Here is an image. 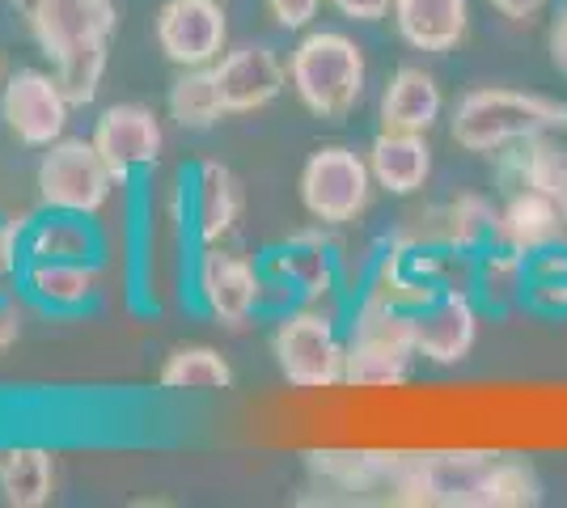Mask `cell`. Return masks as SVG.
Listing matches in <instances>:
<instances>
[{
  "instance_id": "83f0119b",
  "label": "cell",
  "mask_w": 567,
  "mask_h": 508,
  "mask_svg": "<svg viewBox=\"0 0 567 508\" xmlns=\"http://www.w3.org/2000/svg\"><path fill=\"white\" fill-rule=\"evenodd\" d=\"M169 120L183 132H208L229 115L225 97H220V81H216V64L208 69H178L174 85H169Z\"/></svg>"
},
{
  "instance_id": "ac0fdd59",
  "label": "cell",
  "mask_w": 567,
  "mask_h": 508,
  "mask_svg": "<svg viewBox=\"0 0 567 508\" xmlns=\"http://www.w3.org/2000/svg\"><path fill=\"white\" fill-rule=\"evenodd\" d=\"M567 242V220L559 204L543 191H508L496 212V229H492V246L517 250L525 259L543 255L550 246Z\"/></svg>"
},
{
  "instance_id": "7a4b0ae2",
  "label": "cell",
  "mask_w": 567,
  "mask_h": 508,
  "mask_svg": "<svg viewBox=\"0 0 567 508\" xmlns=\"http://www.w3.org/2000/svg\"><path fill=\"white\" fill-rule=\"evenodd\" d=\"M499 449H394L385 505L394 508H492Z\"/></svg>"
},
{
  "instance_id": "9a60e30c",
  "label": "cell",
  "mask_w": 567,
  "mask_h": 508,
  "mask_svg": "<svg viewBox=\"0 0 567 508\" xmlns=\"http://www.w3.org/2000/svg\"><path fill=\"white\" fill-rule=\"evenodd\" d=\"M478 318L483 305L474 301V292L450 289L432 297L427 305L415 310V352L427 364H462L471 361L474 343H478Z\"/></svg>"
},
{
  "instance_id": "277c9868",
  "label": "cell",
  "mask_w": 567,
  "mask_h": 508,
  "mask_svg": "<svg viewBox=\"0 0 567 508\" xmlns=\"http://www.w3.org/2000/svg\"><path fill=\"white\" fill-rule=\"evenodd\" d=\"M288 85L313 120H348L369 85L364 48L343 30H306L288 55Z\"/></svg>"
},
{
  "instance_id": "8fae6325",
  "label": "cell",
  "mask_w": 567,
  "mask_h": 508,
  "mask_svg": "<svg viewBox=\"0 0 567 508\" xmlns=\"http://www.w3.org/2000/svg\"><path fill=\"white\" fill-rule=\"evenodd\" d=\"M0 120L13 141L25 148H51L72 120V97L64 94L60 76L43 69H18L0 90Z\"/></svg>"
},
{
  "instance_id": "4fadbf2b",
  "label": "cell",
  "mask_w": 567,
  "mask_h": 508,
  "mask_svg": "<svg viewBox=\"0 0 567 508\" xmlns=\"http://www.w3.org/2000/svg\"><path fill=\"white\" fill-rule=\"evenodd\" d=\"M153 34L174 69H208L229 43V22L220 0H166L157 9Z\"/></svg>"
},
{
  "instance_id": "d590c367",
  "label": "cell",
  "mask_w": 567,
  "mask_h": 508,
  "mask_svg": "<svg viewBox=\"0 0 567 508\" xmlns=\"http://www.w3.org/2000/svg\"><path fill=\"white\" fill-rule=\"evenodd\" d=\"M9 280H18V271H13L9 255H4V242H0V297H4V284H9Z\"/></svg>"
},
{
  "instance_id": "ffe728a7",
  "label": "cell",
  "mask_w": 567,
  "mask_h": 508,
  "mask_svg": "<svg viewBox=\"0 0 567 508\" xmlns=\"http://www.w3.org/2000/svg\"><path fill=\"white\" fill-rule=\"evenodd\" d=\"M190 234L199 246L225 242L246 212L241 178L220 162H199L190 169Z\"/></svg>"
},
{
  "instance_id": "5b68a950",
  "label": "cell",
  "mask_w": 567,
  "mask_h": 508,
  "mask_svg": "<svg viewBox=\"0 0 567 508\" xmlns=\"http://www.w3.org/2000/svg\"><path fill=\"white\" fill-rule=\"evenodd\" d=\"M415 352V314L364 292L348 322V382L355 390H390L411 377Z\"/></svg>"
},
{
  "instance_id": "2e32d148",
  "label": "cell",
  "mask_w": 567,
  "mask_h": 508,
  "mask_svg": "<svg viewBox=\"0 0 567 508\" xmlns=\"http://www.w3.org/2000/svg\"><path fill=\"white\" fill-rule=\"evenodd\" d=\"M97 153L106 157V166L118 174V183L136 169L157 166L162 148H166V132H162V120L141 106V102H115L106 106L94 123V136Z\"/></svg>"
},
{
  "instance_id": "836d02e7",
  "label": "cell",
  "mask_w": 567,
  "mask_h": 508,
  "mask_svg": "<svg viewBox=\"0 0 567 508\" xmlns=\"http://www.w3.org/2000/svg\"><path fill=\"white\" fill-rule=\"evenodd\" d=\"M487 4L496 9L504 22H517V25L534 22V18L546 9V0H487Z\"/></svg>"
},
{
  "instance_id": "ba28073f",
  "label": "cell",
  "mask_w": 567,
  "mask_h": 508,
  "mask_svg": "<svg viewBox=\"0 0 567 508\" xmlns=\"http://www.w3.org/2000/svg\"><path fill=\"white\" fill-rule=\"evenodd\" d=\"M373 191H378V183H373L369 157L348 145L313 148L306 157V166H301V178H297L301 208L322 229L360 220L373 204Z\"/></svg>"
},
{
  "instance_id": "f546056e",
  "label": "cell",
  "mask_w": 567,
  "mask_h": 508,
  "mask_svg": "<svg viewBox=\"0 0 567 508\" xmlns=\"http://www.w3.org/2000/svg\"><path fill=\"white\" fill-rule=\"evenodd\" d=\"M525 305H534L543 314H567V242L550 246V250L529 259Z\"/></svg>"
},
{
  "instance_id": "30bf717a",
  "label": "cell",
  "mask_w": 567,
  "mask_h": 508,
  "mask_svg": "<svg viewBox=\"0 0 567 508\" xmlns=\"http://www.w3.org/2000/svg\"><path fill=\"white\" fill-rule=\"evenodd\" d=\"M267 289L271 284L262 276V263L237 250H225L220 242L204 246L195 259V297L208 310V318H216L229 331H241L255 318V310L267 301Z\"/></svg>"
},
{
  "instance_id": "52a82bcc",
  "label": "cell",
  "mask_w": 567,
  "mask_h": 508,
  "mask_svg": "<svg viewBox=\"0 0 567 508\" xmlns=\"http://www.w3.org/2000/svg\"><path fill=\"white\" fill-rule=\"evenodd\" d=\"M271 356L292 390H334L348 382V331L327 305H297L271 331Z\"/></svg>"
},
{
  "instance_id": "44dd1931",
  "label": "cell",
  "mask_w": 567,
  "mask_h": 508,
  "mask_svg": "<svg viewBox=\"0 0 567 508\" xmlns=\"http://www.w3.org/2000/svg\"><path fill=\"white\" fill-rule=\"evenodd\" d=\"M394 30L411 51L445 55L471 34V0H394Z\"/></svg>"
},
{
  "instance_id": "4316f807",
  "label": "cell",
  "mask_w": 567,
  "mask_h": 508,
  "mask_svg": "<svg viewBox=\"0 0 567 508\" xmlns=\"http://www.w3.org/2000/svg\"><path fill=\"white\" fill-rule=\"evenodd\" d=\"M529 289V259L504 246H483L474 255V301L483 310H513L525 305Z\"/></svg>"
},
{
  "instance_id": "d6a6232c",
  "label": "cell",
  "mask_w": 567,
  "mask_h": 508,
  "mask_svg": "<svg viewBox=\"0 0 567 508\" xmlns=\"http://www.w3.org/2000/svg\"><path fill=\"white\" fill-rule=\"evenodd\" d=\"M546 48H550V64L567 76V0L559 4L555 22H550V34H546Z\"/></svg>"
},
{
  "instance_id": "e0dca14e",
  "label": "cell",
  "mask_w": 567,
  "mask_h": 508,
  "mask_svg": "<svg viewBox=\"0 0 567 508\" xmlns=\"http://www.w3.org/2000/svg\"><path fill=\"white\" fill-rule=\"evenodd\" d=\"M216 81H220V97H225L229 115H255L284 94L288 69L271 48L246 43L216 60Z\"/></svg>"
},
{
  "instance_id": "6da1fadb",
  "label": "cell",
  "mask_w": 567,
  "mask_h": 508,
  "mask_svg": "<svg viewBox=\"0 0 567 508\" xmlns=\"http://www.w3.org/2000/svg\"><path fill=\"white\" fill-rule=\"evenodd\" d=\"M34 48L51 60L72 106H90L111 64L118 9L111 0H13Z\"/></svg>"
},
{
  "instance_id": "603a6c76",
  "label": "cell",
  "mask_w": 567,
  "mask_h": 508,
  "mask_svg": "<svg viewBox=\"0 0 567 508\" xmlns=\"http://www.w3.org/2000/svg\"><path fill=\"white\" fill-rule=\"evenodd\" d=\"M559 136L564 132H543V136H529V141L496 153L499 187L504 191H525L529 187V191H543L555 199L567 183V145Z\"/></svg>"
},
{
  "instance_id": "7402d4cb",
  "label": "cell",
  "mask_w": 567,
  "mask_h": 508,
  "mask_svg": "<svg viewBox=\"0 0 567 508\" xmlns=\"http://www.w3.org/2000/svg\"><path fill=\"white\" fill-rule=\"evenodd\" d=\"M364 157H369L378 191L420 195L427 187V178H432V145H427V132H394V127H381Z\"/></svg>"
},
{
  "instance_id": "7c38bea8",
  "label": "cell",
  "mask_w": 567,
  "mask_h": 508,
  "mask_svg": "<svg viewBox=\"0 0 567 508\" xmlns=\"http://www.w3.org/2000/svg\"><path fill=\"white\" fill-rule=\"evenodd\" d=\"M262 276L297 305H327L339 289V255L322 229H301L262 255Z\"/></svg>"
},
{
  "instance_id": "5bb4252c",
  "label": "cell",
  "mask_w": 567,
  "mask_h": 508,
  "mask_svg": "<svg viewBox=\"0 0 567 508\" xmlns=\"http://www.w3.org/2000/svg\"><path fill=\"white\" fill-rule=\"evenodd\" d=\"M496 212L499 204H492L483 191H457L445 204H427L420 212H411L394 234L441 246V250H457V255H478L483 246H492Z\"/></svg>"
},
{
  "instance_id": "e575fe53",
  "label": "cell",
  "mask_w": 567,
  "mask_h": 508,
  "mask_svg": "<svg viewBox=\"0 0 567 508\" xmlns=\"http://www.w3.org/2000/svg\"><path fill=\"white\" fill-rule=\"evenodd\" d=\"M18 335H22V310H18V301L0 297V352H9Z\"/></svg>"
},
{
  "instance_id": "1f68e13d",
  "label": "cell",
  "mask_w": 567,
  "mask_h": 508,
  "mask_svg": "<svg viewBox=\"0 0 567 508\" xmlns=\"http://www.w3.org/2000/svg\"><path fill=\"white\" fill-rule=\"evenodd\" d=\"M339 18H348V22H385L390 13H394V0H327Z\"/></svg>"
},
{
  "instance_id": "484cf974",
  "label": "cell",
  "mask_w": 567,
  "mask_h": 508,
  "mask_svg": "<svg viewBox=\"0 0 567 508\" xmlns=\"http://www.w3.org/2000/svg\"><path fill=\"white\" fill-rule=\"evenodd\" d=\"M55 496V454L43 445H13L0 454V500L9 508H43Z\"/></svg>"
},
{
  "instance_id": "d6986e66",
  "label": "cell",
  "mask_w": 567,
  "mask_h": 508,
  "mask_svg": "<svg viewBox=\"0 0 567 508\" xmlns=\"http://www.w3.org/2000/svg\"><path fill=\"white\" fill-rule=\"evenodd\" d=\"M22 292L51 314H81L102 292L97 259H30L18 271Z\"/></svg>"
},
{
  "instance_id": "8992f818",
  "label": "cell",
  "mask_w": 567,
  "mask_h": 508,
  "mask_svg": "<svg viewBox=\"0 0 567 508\" xmlns=\"http://www.w3.org/2000/svg\"><path fill=\"white\" fill-rule=\"evenodd\" d=\"M450 289H474V255H457V250H441V246L390 234L364 292H378L381 301L415 314L420 305Z\"/></svg>"
},
{
  "instance_id": "d4e9b609",
  "label": "cell",
  "mask_w": 567,
  "mask_h": 508,
  "mask_svg": "<svg viewBox=\"0 0 567 508\" xmlns=\"http://www.w3.org/2000/svg\"><path fill=\"white\" fill-rule=\"evenodd\" d=\"M102 255V234L94 217H76V212H51L34 217L25 229L22 263L30 259H97Z\"/></svg>"
},
{
  "instance_id": "3957f363",
  "label": "cell",
  "mask_w": 567,
  "mask_h": 508,
  "mask_svg": "<svg viewBox=\"0 0 567 508\" xmlns=\"http://www.w3.org/2000/svg\"><path fill=\"white\" fill-rule=\"evenodd\" d=\"M543 132H567V102L534 90L483 85L462 97L450 115L453 145L478 157H496L508 145H520Z\"/></svg>"
},
{
  "instance_id": "9c48e42d",
  "label": "cell",
  "mask_w": 567,
  "mask_h": 508,
  "mask_svg": "<svg viewBox=\"0 0 567 508\" xmlns=\"http://www.w3.org/2000/svg\"><path fill=\"white\" fill-rule=\"evenodd\" d=\"M39 199L51 212H76V217H97L118 187V174L106 166L94 141L85 136H60L43 153L34 169Z\"/></svg>"
},
{
  "instance_id": "cb8c5ba5",
  "label": "cell",
  "mask_w": 567,
  "mask_h": 508,
  "mask_svg": "<svg viewBox=\"0 0 567 508\" xmlns=\"http://www.w3.org/2000/svg\"><path fill=\"white\" fill-rule=\"evenodd\" d=\"M445 115V94H441V81L420 69V64H402L399 73L385 81L378 102V120L381 127H394V132H432Z\"/></svg>"
},
{
  "instance_id": "4dcf8cb0",
  "label": "cell",
  "mask_w": 567,
  "mask_h": 508,
  "mask_svg": "<svg viewBox=\"0 0 567 508\" xmlns=\"http://www.w3.org/2000/svg\"><path fill=\"white\" fill-rule=\"evenodd\" d=\"M318 13H322V0H267V18L288 34H306Z\"/></svg>"
},
{
  "instance_id": "f1b7e54d",
  "label": "cell",
  "mask_w": 567,
  "mask_h": 508,
  "mask_svg": "<svg viewBox=\"0 0 567 508\" xmlns=\"http://www.w3.org/2000/svg\"><path fill=\"white\" fill-rule=\"evenodd\" d=\"M162 390H229L234 386V364L225 361L208 343L174 348L157 369Z\"/></svg>"
}]
</instances>
